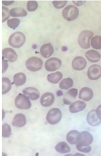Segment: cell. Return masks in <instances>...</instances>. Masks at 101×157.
<instances>
[{"label":"cell","mask_w":101,"mask_h":157,"mask_svg":"<svg viewBox=\"0 0 101 157\" xmlns=\"http://www.w3.org/2000/svg\"><path fill=\"white\" fill-rule=\"evenodd\" d=\"M11 135V128L7 123H4L2 126V136L3 137H9Z\"/></svg>","instance_id":"cell-29"},{"label":"cell","mask_w":101,"mask_h":157,"mask_svg":"<svg viewBox=\"0 0 101 157\" xmlns=\"http://www.w3.org/2000/svg\"><path fill=\"white\" fill-rule=\"evenodd\" d=\"M86 107L85 102L81 101H77L71 104L69 107V110L71 113H77L83 111Z\"/></svg>","instance_id":"cell-19"},{"label":"cell","mask_w":101,"mask_h":157,"mask_svg":"<svg viewBox=\"0 0 101 157\" xmlns=\"http://www.w3.org/2000/svg\"><path fill=\"white\" fill-rule=\"evenodd\" d=\"M62 15L64 19L71 21L78 17L79 15V10L77 7L69 5L64 8L62 12Z\"/></svg>","instance_id":"cell-3"},{"label":"cell","mask_w":101,"mask_h":157,"mask_svg":"<svg viewBox=\"0 0 101 157\" xmlns=\"http://www.w3.org/2000/svg\"><path fill=\"white\" fill-rule=\"evenodd\" d=\"M23 93L33 101L38 99L40 97L39 91L33 87H28L23 90Z\"/></svg>","instance_id":"cell-14"},{"label":"cell","mask_w":101,"mask_h":157,"mask_svg":"<svg viewBox=\"0 0 101 157\" xmlns=\"http://www.w3.org/2000/svg\"><path fill=\"white\" fill-rule=\"evenodd\" d=\"M87 59L91 63H97L101 59V54L95 50H89L85 54Z\"/></svg>","instance_id":"cell-20"},{"label":"cell","mask_w":101,"mask_h":157,"mask_svg":"<svg viewBox=\"0 0 101 157\" xmlns=\"http://www.w3.org/2000/svg\"><path fill=\"white\" fill-rule=\"evenodd\" d=\"M73 80L72 78H64L60 83V88L61 89H69L73 87Z\"/></svg>","instance_id":"cell-27"},{"label":"cell","mask_w":101,"mask_h":157,"mask_svg":"<svg viewBox=\"0 0 101 157\" xmlns=\"http://www.w3.org/2000/svg\"><path fill=\"white\" fill-rule=\"evenodd\" d=\"M15 106L21 109H28L31 107L30 99L24 94H19L15 99Z\"/></svg>","instance_id":"cell-5"},{"label":"cell","mask_w":101,"mask_h":157,"mask_svg":"<svg viewBox=\"0 0 101 157\" xmlns=\"http://www.w3.org/2000/svg\"><path fill=\"white\" fill-rule=\"evenodd\" d=\"M87 61L83 57H77L72 61V67L75 70L80 71L86 68Z\"/></svg>","instance_id":"cell-11"},{"label":"cell","mask_w":101,"mask_h":157,"mask_svg":"<svg viewBox=\"0 0 101 157\" xmlns=\"http://www.w3.org/2000/svg\"><path fill=\"white\" fill-rule=\"evenodd\" d=\"M8 67H9V64L7 61L2 57V73H5L7 71Z\"/></svg>","instance_id":"cell-35"},{"label":"cell","mask_w":101,"mask_h":157,"mask_svg":"<svg viewBox=\"0 0 101 157\" xmlns=\"http://www.w3.org/2000/svg\"><path fill=\"white\" fill-rule=\"evenodd\" d=\"M26 82V76L23 73H18L14 76L13 83L16 86L23 85Z\"/></svg>","instance_id":"cell-22"},{"label":"cell","mask_w":101,"mask_h":157,"mask_svg":"<svg viewBox=\"0 0 101 157\" xmlns=\"http://www.w3.org/2000/svg\"><path fill=\"white\" fill-rule=\"evenodd\" d=\"M55 101V97L52 93L46 92L43 94L40 98V104L45 107L52 105Z\"/></svg>","instance_id":"cell-10"},{"label":"cell","mask_w":101,"mask_h":157,"mask_svg":"<svg viewBox=\"0 0 101 157\" xmlns=\"http://www.w3.org/2000/svg\"><path fill=\"white\" fill-rule=\"evenodd\" d=\"M2 154H3V155H2L3 156H7V154H4V153H3V152H2Z\"/></svg>","instance_id":"cell-41"},{"label":"cell","mask_w":101,"mask_h":157,"mask_svg":"<svg viewBox=\"0 0 101 157\" xmlns=\"http://www.w3.org/2000/svg\"><path fill=\"white\" fill-rule=\"evenodd\" d=\"M61 61L58 58H50L47 60L45 64V69L48 71H54L60 68Z\"/></svg>","instance_id":"cell-7"},{"label":"cell","mask_w":101,"mask_h":157,"mask_svg":"<svg viewBox=\"0 0 101 157\" xmlns=\"http://www.w3.org/2000/svg\"><path fill=\"white\" fill-rule=\"evenodd\" d=\"M20 20L17 18H13L11 19L8 20L7 21V25L9 27L13 29H16L20 25Z\"/></svg>","instance_id":"cell-30"},{"label":"cell","mask_w":101,"mask_h":157,"mask_svg":"<svg viewBox=\"0 0 101 157\" xmlns=\"http://www.w3.org/2000/svg\"><path fill=\"white\" fill-rule=\"evenodd\" d=\"M2 56L10 63L16 61L18 57L16 52L11 48H6L3 49L2 51Z\"/></svg>","instance_id":"cell-9"},{"label":"cell","mask_w":101,"mask_h":157,"mask_svg":"<svg viewBox=\"0 0 101 157\" xmlns=\"http://www.w3.org/2000/svg\"><path fill=\"white\" fill-rule=\"evenodd\" d=\"M76 148L78 151L84 153H88L91 151V147L90 145H84L79 143L76 144Z\"/></svg>","instance_id":"cell-32"},{"label":"cell","mask_w":101,"mask_h":157,"mask_svg":"<svg viewBox=\"0 0 101 157\" xmlns=\"http://www.w3.org/2000/svg\"><path fill=\"white\" fill-rule=\"evenodd\" d=\"M10 11L8 8L2 7V22H4L6 20L8 19L10 17Z\"/></svg>","instance_id":"cell-33"},{"label":"cell","mask_w":101,"mask_h":157,"mask_svg":"<svg viewBox=\"0 0 101 157\" xmlns=\"http://www.w3.org/2000/svg\"><path fill=\"white\" fill-rule=\"evenodd\" d=\"M46 118L49 124H56L60 121L62 118V113L58 108H52L48 112Z\"/></svg>","instance_id":"cell-4"},{"label":"cell","mask_w":101,"mask_h":157,"mask_svg":"<svg viewBox=\"0 0 101 157\" xmlns=\"http://www.w3.org/2000/svg\"><path fill=\"white\" fill-rule=\"evenodd\" d=\"M10 16L11 17H25L27 16L28 13L26 10L21 8H13L10 11Z\"/></svg>","instance_id":"cell-24"},{"label":"cell","mask_w":101,"mask_h":157,"mask_svg":"<svg viewBox=\"0 0 101 157\" xmlns=\"http://www.w3.org/2000/svg\"><path fill=\"white\" fill-rule=\"evenodd\" d=\"M26 42V36L23 33L16 32L11 35L9 39V43L12 47L19 48L21 47Z\"/></svg>","instance_id":"cell-1"},{"label":"cell","mask_w":101,"mask_h":157,"mask_svg":"<svg viewBox=\"0 0 101 157\" xmlns=\"http://www.w3.org/2000/svg\"><path fill=\"white\" fill-rule=\"evenodd\" d=\"M88 76L92 80H98L101 77V67L99 65L91 66L88 71Z\"/></svg>","instance_id":"cell-8"},{"label":"cell","mask_w":101,"mask_h":157,"mask_svg":"<svg viewBox=\"0 0 101 157\" xmlns=\"http://www.w3.org/2000/svg\"><path fill=\"white\" fill-rule=\"evenodd\" d=\"M96 113L98 118L101 120V105L98 106V107L96 110Z\"/></svg>","instance_id":"cell-37"},{"label":"cell","mask_w":101,"mask_h":157,"mask_svg":"<svg viewBox=\"0 0 101 157\" xmlns=\"http://www.w3.org/2000/svg\"><path fill=\"white\" fill-rule=\"evenodd\" d=\"M74 156H84V155H83V154H76L75 155H73Z\"/></svg>","instance_id":"cell-39"},{"label":"cell","mask_w":101,"mask_h":157,"mask_svg":"<svg viewBox=\"0 0 101 157\" xmlns=\"http://www.w3.org/2000/svg\"><path fill=\"white\" fill-rule=\"evenodd\" d=\"M26 68L31 71H38L42 69L43 66V61L38 57H32L27 59L26 62Z\"/></svg>","instance_id":"cell-6"},{"label":"cell","mask_w":101,"mask_h":157,"mask_svg":"<svg viewBox=\"0 0 101 157\" xmlns=\"http://www.w3.org/2000/svg\"><path fill=\"white\" fill-rule=\"evenodd\" d=\"M54 49L53 46L50 43L45 44L43 45L40 49V53L41 56L45 59L49 58L53 54Z\"/></svg>","instance_id":"cell-17"},{"label":"cell","mask_w":101,"mask_h":157,"mask_svg":"<svg viewBox=\"0 0 101 157\" xmlns=\"http://www.w3.org/2000/svg\"><path fill=\"white\" fill-rule=\"evenodd\" d=\"M67 1H54L52 4L56 9H60L65 7V6L67 4Z\"/></svg>","instance_id":"cell-34"},{"label":"cell","mask_w":101,"mask_h":157,"mask_svg":"<svg viewBox=\"0 0 101 157\" xmlns=\"http://www.w3.org/2000/svg\"><path fill=\"white\" fill-rule=\"evenodd\" d=\"M11 88V83L10 79L7 78H2V94L3 95L8 93Z\"/></svg>","instance_id":"cell-26"},{"label":"cell","mask_w":101,"mask_h":157,"mask_svg":"<svg viewBox=\"0 0 101 157\" xmlns=\"http://www.w3.org/2000/svg\"><path fill=\"white\" fill-rule=\"evenodd\" d=\"M78 94V90L77 89L72 88L70 89L63 98V102L65 105L72 104L73 101L75 100Z\"/></svg>","instance_id":"cell-15"},{"label":"cell","mask_w":101,"mask_h":157,"mask_svg":"<svg viewBox=\"0 0 101 157\" xmlns=\"http://www.w3.org/2000/svg\"><path fill=\"white\" fill-rule=\"evenodd\" d=\"M55 150L61 154H66L70 151V147L65 142H61L55 146Z\"/></svg>","instance_id":"cell-25"},{"label":"cell","mask_w":101,"mask_h":157,"mask_svg":"<svg viewBox=\"0 0 101 157\" xmlns=\"http://www.w3.org/2000/svg\"><path fill=\"white\" fill-rule=\"evenodd\" d=\"M62 74L60 71H57L54 73H51L47 76V80L51 83L56 84L58 83L62 78Z\"/></svg>","instance_id":"cell-23"},{"label":"cell","mask_w":101,"mask_h":157,"mask_svg":"<svg viewBox=\"0 0 101 157\" xmlns=\"http://www.w3.org/2000/svg\"><path fill=\"white\" fill-rule=\"evenodd\" d=\"M14 1H2V4L4 6H10L12 4Z\"/></svg>","instance_id":"cell-38"},{"label":"cell","mask_w":101,"mask_h":157,"mask_svg":"<svg viewBox=\"0 0 101 157\" xmlns=\"http://www.w3.org/2000/svg\"><path fill=\"white\" fill-rule=\"evenodd\" d=\"M13 126L17 128H22L26 124V117L23 114H17L13 119Z\"/></svg>","instance_id":"cell-16"},{"label":"cell","mask_w":101,"mask_h":157,"mask_svg":"<svg viewBox=\"0 0 101 157\" xmlns=\"http://www.w3.org/2000/svg\"><path fill=\"white\" fill-rule=\"evenodd\" d=\"M2 113H3V116H2V119L4 117V111L2 109Z\"/></svg>","instance_id":"cell-40"},{"label":"cell","mask_w":101,"mask_h":157,"mask_svg":"<svg viewBox=\"0 0 101 157\" xmlns=\"http://www.w3.org/2000/svg\"><path fill=\"white\" fill-rule=\"evenodd\" d=\"M93 36V33L90 30H83L78 38V43L81 48L88 49L90 48V40Z\"/></svg>","instance_id":"cell-2"},{"label":"cell","mask_w":101,"mask_h":157,"mask_svg":"<svg viewBox=\"0 0 101 157\" xmlns=\"http://www.w3.org/2000/svg\"><path fill=\"white\" fill-rule=\"evenodd\" d=\"M86 120L88 124L92 126H97L101 124V120L98 117L96 110L95 109H92L89 112L87 115Z\"/></svg>","instance_id":"cell-13"},{"label":"cell","mask_w":101,"mask_h":157,"mask_svg":"<svg viewBox=\"0 0 101 157\" xmlns=\"http://www.w3.org/2000/svg\"><path fill=\"white\" fill-rule=\"evenodd\" d=\"M91 46L96 49H101V36H93L91 40Z\"/></svg>","instance_id":"cell-28"},{"label":"cell","mask_w":101,"mask_h":157,"mask_svg":"<svg viewBox=\"0 0 101 157\" xmlns=\"http://www.w3.org/2000/svg\"><path fill=\"white\" fill-rule=\"evenodd\" d=\"M81 133L76 130L70 131L67 135V140L71 145L77 144L80 140Z\"/></svg>","instance_id":"cell-12"},{"label":"cell","mask_w":101,"mask_h":157,"mask_svg":"<svg viewBox=\"0 0 101 157\" xmlns=\"http://www.w3.org/2000/svg\"><path fill=\"white\" fill-rule=\"evenodd\" d=\"M85 2V1H73V2L77 6H81L84 4Z\"/></svg>","instance_id":"cell-36"},{"label":"cell","mask_w":101,"mask_h":157,"mask_svg":"<svg viewBox=\"0 0 101 157\" xmlns=\"http://www.w3.org/2000/svg\"><path fill=\"white\" fill-rule=\"evenodd\" d=\"M93 97V90L89 88L84 87L81 89L79 97L84 101H89Z\"/></svg>","instance_id":"cell-18"},{"label":"cell","mask_w":101,"mask_h":157,"mask_svg":"<svg viewBox=\"0 0 101 157\" xmlns=\"http://www.w3.org/2000/svg\"><path fill=\"white\" fill-rule=\"evenodd\" d=\"M38 7V4L36 1H29L27 4V9L29 11H35Z\"/></svg>","instance_id":"cell-31"},{"label":"cell","mask_w":101,"mask_h":157,"mask_svg":"<svg viewBox=\"0 0 101 157\" xmlns=\"http://www.w3.org/2000/svg\"><path fill=\"white\" fill-rule=\"evenodd\" d=\"M81 137L80 140L78 143L84 145H90L93 142V137L89 132L83 131L81 133Z\"/></svg>","instance_id":"cell-21"}]
</instances>
